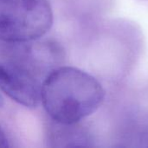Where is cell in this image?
Instances as JSON below:
<instances>
[{"mask_svg":"<svg viewBox=\"0 0 148 148\" xmlns=\"http://www.w3.org/2000/svg\"><path fill=\"white\" fill-rule=\"evenodd\" d=\"M105 91L89 74L73 67L52 70L42 84L41 101L49 117L73 124L94 114L103 103Z\"/></svg>","mask_w":148,"mask_h":148,"instance_id":"6da1fadb","label":"cell"},{"mask_svg":"<svg viewBox=\"0 0 148 148\" xmlns=\"http://www.w3.org/2000/svg\"><path fill=\"white\" fill-rule=\"evenodd\" d=\"M53 23L48 0H0V41L29 42L45 35Z\"/></svg>","mask_w":148,"mask_h":148,"instance_id":"7a4b0ae2","label":"cell"},{"mask_svg":"<svg viewBox=\"0 0 148 148\" xmlns=\"http://www.w3.org/2000/svg\"><path fill=\"white\" fill-rule=\"evenodd\" d=\"M0 89L27 108H36L41 101V80L11 60L0 61Z\"/></svg>","mask_w":148,"mask_h":148,"instance_id":"3957f363","label":"cell"},{"mask_svg":"<svg viewBox=\"0 0 148 148\" xmlns=\"http://www.w3.org/2000/svg\"><path fill=\"white\" fill-rule=\"evenodd\" d=\"M47 142L50 147H88V134L78 123L67 124L51 119L48 127Z\"/></svg>","mask_w":148,"mask_h":148,"instance_id":"277c9868","label":"cell"},{"mask_svg":"<svg viewBox=\"0 0 148 148\" xmlns=\"http://www.w3.org/2000/svg\"><path fill=\"white\" fill-rule=\"evenodd\" d=\"M9 147V141L5 135L4 131L0 126V147Z\"/></svg>","mask_w":148,"mask_h":148,"instance_id":"5b68a950","label":"cell"},{"mask_svg":"<svg viewBox=\"0 0 148 148\" xmlns=\"http://www.w3.org/2000/svg\"><path fill=\"white\" fill-rule=\"evenodd\" d=\"M3 98H2V96L0 95V107H1V106H3Z\"/></svg>","mask_w":148,"mask_h":148,"instance_id":"8992f818","label":"cell"}]
</instances>
